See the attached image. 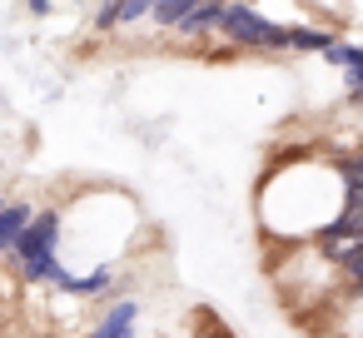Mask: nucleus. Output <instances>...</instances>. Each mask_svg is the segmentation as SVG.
Instances as JSON below:
<instances>
[{"label": "nucleus", "instance_id": "obj_1", "mask_svg": "<svg viewBox=\"0 0 363 338\" xmlns=\"http://www.w3.org/2000/svg\"><path fill=\"white\" fill-rule=\"evenodd\" d=\"M60 244H65V209H35V224L26 229V239L11 254V269L30 283H55L65 269Z\"/></svg>", "mask_w": 363, "mask_h": 338}, {"label": "nucleus", "instance_id": "obj_6", "mask_svg": "<svg viewBox=\"0 0 363 338\" xmlns=\"http://www.w3.org/2000/svg\"><path fill=\"white\" fill-rule=\"evenodd\" d=\"M333 169H338V179H343V204H348V209H363V150H358V154H343Z\"/></svg>", "mask_w": 363, "mask_h": 338}, {"label": "nucleus", "instance_id": "obj_11", "mask_svg": "<svg viewBox=\"0 0 363 338\" xmlns=\"http://www.w3.org/2000/svg\"><path fill=\"white\" fill-rule=\"evenodd\" d=\"M0 209H6V194H0Z\"/></svg>", "mask_w": 363, "mask_h": 338}, {"label": "nucleus", "instance_id": "obj_3", "mask_svg": "<svg viewBox=\"0 0 363 338\" xmlns=\"http://www.w3.org/2000/svg\"><path fill=\"white\" fill-rule=\"evenodd\" d=\"M140 298H115L100 318H95V328H90V338H140Z\"/></svg>", "mask_w": 363, "mask_h": 338}, {"label": "nucleus", "instance_id": "obj_2", "mask_svg": "<svg viewBox=\"0 0 363 338\" xmlns=\"http://www.w3.org/2000/svg\"><path fill=\"white\" fill-rule=\"evenodd\" d=\"M219 35H224L229 45H239V50H289V26L264 21V16L249 11V6H224Z\"/></svg>", "mask_w": 363, "mask_h": 338}, {"label": "nucleus", "instance_id": "obj_4", "mask_svg": "<svg viewBox=\"0 0 363 338\" xmlns=\"http://www.w3.org/2000/svg\"><path fill=\"white\" fill-rule=\"evenodd\" d=\"M30 224H35L30 199H6V209H0V259H11V254H16V244L26 239Z\"/></svg>", "mask_w": 363, "mask_h": 338}, {"label": "nucleus", "instance_id": "obj_7", "mask_svg": "<svg viewBox=\"0 0 363 338\" xmlns=\"http://www.w3.org/2000/svg\"><path fill=\"white\" fill-rule=\"evenodd\" d=\"M333 30H313V26H289V50H313V55H328L333 50Z\"/></svg>", "mask_w": 363, "mask_h": 338}, {"label": "nucleus", "instance_id": "obj_9", "mask_svg": "<svg viewBox=\"0 0 363 338\" xmlns=\"http://www.w3.org/2000/svg\"><path fill=\"white\" fill-rule=\"evenodd\" d=\"M328 65H338V70H353V65H363V45H348V40H333V50L323 55Z\"/></svg>", "mask_w": 363, "mask_h": 338}, {"label": "nucleus", "instance_id": "obj_5", "mask_svg": "<svg viewBox=\"0 0 363 338\" xmlns=\"http://www.w3.org/2000/svg\"><path fill=\"white\" fill-rule=\"evenodd\" d=\"M219 21H224V6H209V0H189V16H184V26H179V35H189V40H199V35H214L219 30Z\"/></svg>", "mask_w": 363, "mask_h": 338}, {"label": "nucleus", "instance_id": "obj_8", "mask_svg": "<svg viewBox=\"0 0 363 338\" xmlns=\"http://www.w3.org/2000/svg\"><path fill=\"white\" fill-rule=\"evenodd\" d=\"M184 16H189V0H160V6H150V21L160 30H174V35H179Z\"/></svg>", "mask_w": 363, "mask_h": 338}, {"label": "nucleus", "instance_id": "obj_10", "mask_svg": "<svg viewBox=\"0 0 363 338\" xmlns=\"http://www.w3.org/2000/svg\"><path fill=\"white\" fill-rule=\"evenodd\" d=\"M343 283H348L353 293H363V249H353V259L343 264Z\"/></svg>", "mask_w": 363, "mask_h": 338}]
</instances>
